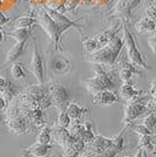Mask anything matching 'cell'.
<instances>
[{
	"mask_svg": "<svg viewBox=\"0 0 156 157\" xmlns=\"http://www.w3.org/2000/svg\"><path fill=\"white\" fill-rule=\"evenodd\" d=\"M123 46V38H120L116 34H114L111 36V41L106 46L102 48H99L95 52L91 53L87 61L93 63V65H103L111 67V66L115 65L116 60L119 59V55H120Z\"/></svg>",
	"mask_w": 156,
	"mask_h": 157,
	"instance_id": "6da1fadb",
	"label": "cell"
},
{
	"mask_svg": "<svg viewBox=\"0 0 156 157\" xmlns=\"http://www.w3.org/2000/svg\"><path fill=\"white\" fill-rule=\"evenodd\" d=\"M94 75L82 81L87 92L94 95L102 90H113L115 88V83L111 78V73H107L101 65H94Z\"/></svg>",
	"mask_w": 156,
	"mask_h": 157,
	"instance_id": "7a4b0ae2",
	"label": "cell"
},
{
	"mask_svg": "<svg viewBox=\"0 0 156 157\" xmlns=\"http://www.w3.org/2000/svg\"><path fill=\"white\" fill-rule=\"evenodd\" d=\"M149 94H144L137 96V98H133L129 101L126 108H124V117H123V123L128 124L134 122L137 118L142 117L146 114H149L150 110L148 108V102H149Z\"/></svg>",
	"mask_w": 156,
	"mask_h": 157,
	"instance_id": "3957f363",
	"label": "cell"
},
{
	"mask_svg": "<svg viewBox=\"0 0 156 157\" xmlns=\"http://www.w3.org/2000/svg\"><path fill=\"white\" fill-rule=\"evenodd\" d=\"M122 31H123V41L124 47L127 49V56L129 62L133 65H135L138 68H143V69H150L149 66H147L146 61L143 59L142 53L138 51L136 45V41L134 39V35L128 28V25L126 22V20H122Z\"/></svg>",
	"mask_w": 156,
	"mask_h": 157,
	"instance_id": "277c9868",
	"label": "cell"
},
{
	"mask_svg": "<svg viewBox=\"0 0 156 157\" xmlns=\"http://www.w3.org/2000/svg\"><path fill=\"white\" fill-rule=\"evenodd\" d=\"M48 95L51 105H54L60 111L65 110L66 107L71 102V93L68 88L59 82H54L48 87Z\"/></svg>",
	"mask_w": 156,
	"mask_h": 157,
	"instance_id": "5b68a950",
	"label": "cell"
},
{
	"mask_svg": "<svg viewBox=\"0 0 156 157\" xmlns=\"http://www.w3.org/2000/svg\"><path fill=\"white\" fill-rule=\"evenodd\" d=\"M37 21H38V24H40V26L44 28V31L48 34V36L53 40L57 49H59V41L61 38V34L64 33L61 27L49 17V14L47 13L46 10H40V13L37 18Z\"/></svg>",
	"mask_w": 156,
	"mask_h": 157,
	"instance_id": "8992f818",
	"label": "cell"
},
{
	"mask_svg": "<svg viewBox=\"0 0 156 157\" xmlns=\"http://www.w3.org/2000/svg\"><path fill=\"white\" fill-rule=\"evenodd\" d=\"M47 65H48V71L53 75H66L72 69V62L62 55H52Z\"/></svg>",
	"mask_w": 156,
	"mask_h": 157,
	"instance_id": "52a82bcc",
	"label": "cell"
},
{
	"mask_svg": "<svg viewBox=\"0 0 156 157\" xmlns=\"http://www.w3.org/2000/svg\"><path fill=\"white\" fill-rule=\"evenodd\" d=\"M31 69L37 78V81L44 85L45 83V67H44V60L39 52L38 44L34 41V47H33V54H32V61H31Z\"/></svg>",
	"mask_w": 156,
	"mask_h": 157,
	"instance_id": "ba28073f",
	"label": "cell"
},
{
	"mask_svg": "<svg viewBox=\"0 0 156 157\" xmlns=\"http://www.w3.org/2000/svg\"><path fill=\"white\" fill-rule=\"evenodd\" d=\"M127 130V124H124L122 130L117 134L116 136L111 138V144L106 150L95 157H117L124 150V131Z\"/></svg>",
	"mask_w": 156,
	"mask_h": 157,
	"instance_id": "9c48e42d",
	"label": "cell"
},
{
	"mask_svg": "<svg viewBox=\"0 0 156 157\" xmlns=\"http://www.w3.org/2000/svg\"><path fill=\"white\" fill-rule=\"evenodd\" d=\"M119 101L117 96L113 90H102L93 95L92 102L95 107H106V105H113Z\"/></svg>",
	"mask_w": 156,
	"mask_h": 157,
	"instance_id": "30bf717a",
	"label": "cell"
},
{
	"mask_svg": "<svg viewBox=\"0 0 156 157\" xmlns=\"http://www.w3.org/2000/svg\"><path fill=\"white\" fill-rule=\"evenodd\" d=\"M46 11H47V13L49 14V17L58 24L59 26L61 27V29H62L64 32H66V31H67L68 28H71V27H75V28L80 29V26H79L75 21L69 20L65 14H62L61 12H58V11L52 10V8H48V10H46Z\"/></svg>",
	"mask_w": 156,
	"mask_h": 157,
	"instance_id": "8fae6325",
	"label": "cell"
},
{
	"mask_svg": "<svg viewBox=\"0 0 156 157\" xmlns=\"http://www.w3.org/2000/svg\"><path fill=\"white\" fill-rule=\"evenodd\" d=\"M53 135H54V138L58 142V144H60L64 149L68 148L73 141V137H72L68 128H62L60 125H57L53 128Z\"/></svg>",
	"mask_w": 156,
	"mask_h": 157,
	"instance_id": "7c38bea8",
	"label": "cell"
},
{
	"mask_svg": "<svg viewBox=\"0 0 156 157\" xmlns=\"http://www.w3.org/2000/svg\"><path fill=\"white\" fill-rule=\"evenodd\" d=\"M52 144H41L37 142L35 144L31 145L29 148L25 149L22 157H26V155L27 156L31 155L33 157H46L49 150L52 149Z\"/></svg>",
	"mask_w": 156,
	"mask_h": 157,
	"instance_id": "4fadbf2b",
	"label": "cell"
},
{
	"mask_svg": "<svg viewBox=\"0 0 156 157\" xmlns=\"http://www.w3.org/2000/svg\"><path fill=\"white\" fill-rule=\"evenodd\" d=\"M119 93H120V96L122 98H124L127 102H129L133 98H137V96H140V95L143 94L142 90L136 89L131 82H126V83H123V85L121 86Z\"/></svg>",
	"mask_w": 156,
	"mask_h": 157,
	"instance_id": "5bb4252c",
	"label": "cell"
},
{
	"mask_svg": "<svg viewBox=\"0 0 156 157\" xmlns=\"http://www.w3.org/2000/svg\"><path fill=\"white\" fill-rule=\"evenodd\" d=\"M25 46H26V42H17L12 47V49L7 53L6 60L2 63V67H6V66L11 65V63H14L22 55V53L25 51Z\"/></svg>",
	"mask_w": 156,
	"mask_h": 157,
	"instance_id": "9a60e30c",
	"label": "cell"
},
{
	"mask_svg": "<svg viewBox=\"0 0 156 157\" xmlns=\"http://www.w3.org/2000/svg\"><path fill=\"white\" fill-rule=\"evenodd\" d=\"M134 27L138 33H149L156 31V24L148 17H144L138 21H136Z\"/></svg>",
	"mask_w": 156,
	"mask_h": 157,
	"instance_id": "2e32d148",
	"label": "cell"
},
{
	"mask_svg": "<svg viewBox=\"0 0 156 157\" xmlns=\"http://www.w3.org/2000/svg\"><path fill=\"white\" fill-rule=\"evenodd\" d=\"M66 111L67 114L71 116L72 120H81L82 115H85V113L88 111L87 108H82L75 102V101H71L68 105L66 107Z\"/></svg>",
	"mask_w": 156,
	"mask_h": 157,
	"instance_id": "e0dca14e",
	"label": "cell"
},
{
	"mask_svg": "<svg viewBox=\"0 0 156 157\" xmlns=\"http://www.w3.org/2000/svg\"><path fill=\"white\" fill-rule=\"evenodd\" d=\"M19 93H20L19 88L14 85L12 81H8L7 80L6 87L4 88L2 92H0V94H1V96L5 98V100H6L7 102H12V101H14V98H18V94Z\"/></svg>",
	"mask_w": 156,
	"mask_h": 157,
	"instance_id": "ac0fdd59",
	"label": "cell"
},
{
	"mask_svg": "<svg viewBox=\"0 0 156 157\" xmlns=\"http://www.w3.org/2000/svg\"><path fill=\"white\" fill-rule=\"evenodd\" d=\"M31 29H27V28H17L12 32H7V36H11L17 42H26L27 39L29 38V34H31Z\"/></svg>",
	"mask_w": 156,
	"mask_h": 157,
	"instance_id": "d6986e66",
	"label": "cell"
},
{
	"mask_svg": "<svg viewBox=\"0 0 156 157\" xmlns=\"http://www.w3.org/2000/svg\"><path fill=\"white\" fill-rule=\"evenodd\" d=\"M52 132H53L52 128L49 125L46 124L45 127L41 128V131H40L38 137H37V142L41 144H51L53 140Z\"/></svg>",
	"mask_w": 156,
	"mask_h": 157,
	"instance_id": "ffe728a7",
	"label": "cell"
},
{
	"mask_svg": "<svg viewBox=\"0 0 156 157\" xmlns=\"http://www.w3.org/2000/svg\"><path fill=\"white\" fill-rule=\"evenodd\" d=\"M136 148L137 149H142V150L147 151V152L155 154L154 145L150 142V135H141V136H138V142H137Z\"/></svg>",
	"mask_w": 156,
	"mask_h": 157,
	"instance_id": "44dd1931",
	"label": "cell"
},
{
	"mask_svg": "<svg viewBox=\"0 0 156 157\" xmlns=\"http://www.w3.org/2000/svg\"><path fill=\"white\" fill-rule=\"evenodd\" d=\"M114 34H116V31H115V32H114V31H106V32L100 33L98 35H95L94 39H95L96 44H98V49L106 46V45L111 41V36H113Z\"/></svg>",
	"mask_w": 156,
	"mask_h": 157,
	"instance_id": "7402d4cb",
	"label": "cell"
},
{
	"mask_svg": "<svg viewBox=\"0 0 156 157\" xmlns=\"http://www.w3.org/2000/svg\"><path fill=\"white\" fill-rule=\"evenodd\" d=\"M127 129H129V130H131L133 132H135V134H137L138 136H141V135H151L153 134V130H150V129H148L146 125L143 124H137V123H128L127 124Z\"/></svg>",
	"mask_w": 156,
	"mask_h": 157,
	"instance_id": "603a6c76",
	"label": "cell"
},
{
	"mask_svg": "<svg viewBox=\"0 0 156 157\" xmlns=\"http://www.w3.org/2000/svg\"><path fill=\"white\" fill-rule=\"evenodd\" d=\"M38 21L34 18H29V17H21L18 19L14 20V25L18 27V28H29V27L37 24Z\"/></svg>",
	"mask_w": 156,
	"mask_h": 157,
	"instance_id": "cb8c5ba5",
	"label": "cell"
},
{
	"mask_svg": "<svg viewBox=\"0 0 156 157\" xmlns=\"http://www.w3.org/2000/svg\"><path fill=\"white\" fill-rule=\"evenodd\" d=\"M84 125H85L86 130H85V132H84V135H82L81 140H82V141L85 142L86 145H87V144H91L92 142L94 141L95 135H94V132H93V130H92V127H93V124H92L89 121L85 122V123H84Z\"/></svg>",
	"mask_w": 156,
	"mask_h": 157,
	"instance_id": "d4e9b609",
	"label": "cell"
},
{
	"mask_svg": "<svg viewBox=\"0 0 156 157\" xmlns=\"http://www.w3.org/2000/svg\"><path fill=\"white\" fill-rule=\"evenodd\" d=\"M11 75L13 76L14 80H22V78L26 76L22 66L20 65V63H18V62H14L13 66L11 67Z\"/></svg>",
	"mask_w": 156,
	"mask_h": 157,
	"instance_id": "484cf974",
	"label": "cell"
},
{
	"mask_svg": "<svg viewBox=\"0 0 156 157\" xmlns=\"http://www.w3.org/2000/svg\"><path fill=\"white\" fill-rule=\"evenodd\" d=\"M72 123V118L71 116L67 114L66 110H61L59 114L58 117V125L62 127V128H69V125Z\"/></svg>",
	"mask_w": 156,
	"mask_h": 157,
	"instance_id": "4316f807",
	"label": "cell"
},
{
	"mask_svg": "<svg viewBox=\"0 0 156 157\" xmlns=\"http://www.w3.org/2000/svg\"><path fill=\"white\" fill-rule=\"evenodd\" d=\"M82 46H84V49H85L87 53H93L98 49V44L94 38H87L82 41Z\"/></svg>",
	"mask_w": 156,
	"mask_h": 157,
	"instance_id": "83f0119b",
	"label": "cell"
},
{
	"mask_svg": "<svg viewBox=\"0 0 156 157\" xmlns=\"http://www.w3.org/2000/svg\"><path fill=\"white\" fill-rule=\"evenodd\" d=\"M133 71L131 69H129V68H126V67H122L120 71H119V78L123 82V83H126V82H130L131 81V78H133Z\"/></svg>",
	"mask_w": 156,
	"mask_h": 157,
	"instance_id": "f1b7e54d",
	"label": "cell"
},
{
	"mask_svg": "<svg viewBox=\"0 0 156 157\" xmlns=\"http://www.w3.org/2000/svg\"><path fill=\"white\" fill-rule=\"evenodd\" d=\"M143 124L146 125L148 129L153 130L154 127L156 125V113H154V111L149 113L146 117L143 118Z\"/></svg>",
	"mask_w": 156,
	"mask_h": 157,
	"instance_id": "f546056e",
	"label": "cell"
},
{
	"mask_svg": "<svg viewBox=\"0 0 156 157\" xmlns=\"http://www.w3.org/2000/svg\"><path fill=\"white\" fill-rule=\"evenodd\" d=\"M140 4H141V0H126L124 1V14H126V17H129L130 12L134 8H136Z\"/></svg>",
	"mask_w": 156,
	"mask_h": 157,
	"instance_id": "4dcf8cb0",
	"label": "cell"
},
{
	"mask_svg": "<svg viewBox=\"0 0 156 157\" xmlns=\"http://www.w3.org/2000/svg\"><path fill=\"white\" fill-rule=\"evenodd\" d=\"M71 148H73L74 150H76L78 152H80V155H81V152L85 150L86 148V144L85 142L82 141V140H78V138H73V141H72L71 145H69Z\"/></svg>",
	"mask_w": 156,
	"mask_h": 157,
	"instance_id": "1f68e13d",
	"label": "cell"
},
{
	"mask_svg": "<svg viewBox=\"0 0 156 157\" xmlns=\"http://www.w3.org/2000/svg\"><path fill=\"white\" fill-rule=\"evenodd\" d=\"M146 14H147V17H148L149 19H151L156 24V8L155 7L149 6L146 10Z\"/></svg>",
	"mask_w": 156,
	"mask_h": 157,
	"instance_id": "d6a6232c",
	"label": "cell"
},
{
	"mask_svg": "<svg viewBox=\"0 0 156 157\" xmlns=\"http://www.w3.org/2000/svg\"><path fill=\"white\" fill-rule=\"evenodd\" d=\"M65 157H80V152L68 147V148H65Z\"/></svg>",
	"mask_w": 156,
	"mask_h": 157,
	"instance_id": "836d02e7",
	"label": "cell"
},
{
	"mask_svg": "<svg viewBox=\"0 0 156 157\" xmlns=\"http://www.w3.org/2000/svg\"><path fill=\"white\" fill-rule=\"evenodd\" d=\"M148 45H149L151 52L156 54V35H153L148 39Z\"/></svg>",
	"mask_w": 156,
	"mask_h": 157,
	"instance_id": "e575fe53",
	"label": "cell"
},
{
	"mask_svg": "<svg viewBox=\"0 0 156 157\" xmlns=\"http://www.w3.org/2000/svg\"><path fill=\"white\" fill-rule=\"evenodd\" d=\"M10 21V19H7L6 17L2 14V12L0 11V26H2V25H5V24H7Z\"/></svg>",
	"mask_w": 156,
	"mask_h": 157,
	"instance_id": "d590c367",
	"label": "cell"
},
{
	"mask_svg": "<svg viewBox=\"0 0 156 157\" xmlns=\"http://www.w3.org/2000/svg\"><path fill=\"white\" fill-rule=\"evenodd\" d=\"M6 105H7V101L5 100V98L4 96H0V111L4 110L6 108Z\"/></svg>",
	"mask_w": 156,
	"mask_h": 157,
	"instance_id": "8d00e7d4",
	"label": "cell"
},
{
	"mask_svg": "<svg viewBox=\"0 0 156 157\" xmlns=\"http://www.w3.org/2000/svg\"><path fill=\"white\" fill-rule=\"evenodd\" d=\"M6 85H7V80L5 78H2V76H0V92L4 90V88L6 87Z\"/></svg>",
	"mask_w": 156,
	"mask_h": 157,
	"instance_id": "74e56055",
	"label": "cell"
},
{
	"mask_svg": "<svg viewBox=\"0 0 156 157\" xmlns=\"http://www.w3.org/2000/svg\"><path fill=\"white\" fill-rule=\"evenodd\" d=\"M150 142H151V144L155 147L156 145V134H151V135H150Z\"/></svg>",
	"mask_w": 156,
	"mask_h": 157,
	"instance_id": "f35d334b",
	"label": "cell"
},
{
	"mask_svg": "<svg viewBox=\"0 0 156 157\" xmlns=\"http://www.w3.org/2000/svg\"><path fill=\"white\" fill-rule=\"evenodd\" d=\"M5 41V33L0 29V44H2Z\"/></svg>",
	"mask_w": 156,
	"mask_h": 157,
	"instance_id": "ab89813d",
	"label": "cell"
},
{
	"mask_svg": "<svg viewBox=\"0 0 156 157\" xmlns=\"http://www.w3.org/2000/svg\"><path fill=\"white\" fill-rule=\"evenodd\" d=\"M134 157H143V150L142 149H138L137 152H136V155H135Z\"/></svg>",
	"mask_w": 156,
	"mask_h": 157,
	"instance_id": "60d3db41",
	"label": "cell"
},
{
	"mask_svg": "<svg viewBox=\"0 0 156 157\" xmlns=\"http://www.w3.org/2000/svg\"><path fill=\"white\" fill-rule=\"evenodd\" d=\"M150 87H154V88H156V80L151 81V86H150Z\"/></svg>",
	"mask_w": 156,
	"mask_h": 157,
	"instance_id": "b9f144b4",
	"label": "cell"
},
{
	"mask_svg": "<svg viewBox=\"0 0 156 157\" xmlns=\"http://www.w3.org/2000/svg\"><path fill=\"white\" fill-rule=\"evenodd\" d=\"M143 157H148V152H147V151L143 150Z\"/></svg>",
	"mask_w": 156,
	"mask_h": 157,
	"instance_id": "7bdbcfd3",
	"label": "cell"
},
{
	"mask_svg": "<svg viewBox=\"0 0 156 157\" xmlns=\"http://www.w3.org/2000/svg\"><path fill=\"white\" fill-rule=\"evenodd\" d=\"M122 157H129V156H122Z\"/></svg>",
	"mask_w": 156,
	"mask_h": 157,
	"instance_id": "ee69618b",
	"label": "cell"
}]
</instances>
